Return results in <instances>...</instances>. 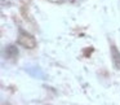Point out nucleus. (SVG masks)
<instances>
[{
    "label": "nucleus",
    "instance_id": "f257e3e1",
    "mask_svg": "<svg viewBox=\"0 0 120 105\" xmlns=\"http://www.w3.org/2000/svg\"><path fill=\"white\" fill-rule=\"evenodd\" d=\"M18 42L21 45H23L26 48H35L36 47V40H35V38H32L31 35H27V34H21Z\"/></svg>",
    "mask_w": 120,
    "mask_h": 105
}]
</instances>
